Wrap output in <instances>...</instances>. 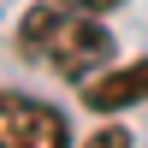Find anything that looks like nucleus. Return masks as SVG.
Masks as SVG:
<instances>
[{
    "label": "nucleus",
    "mask_w": 148,
    "mask_h": 148,
    "mask_svg": "<svg viewBox=\"0 0 148 148\" xmlns=\"http://www.w3.org/2000/svg\"><path fill=\"white\" fill-rule=\"evenodd\" d=\"M18 47L30 59H42L53 77L65 83H89L101 65H113V36H107L101 12H83L71 0H47V6H30L18 24Z\"/></svg>",
    "instance_id": "f257e3e1"
},
{
    "label": "nucleus",
    "mask_w": 148,
    "mask_h": 148,
    "mask_svg": "<svg viewBox=\"0 0 148 148\" xmlns=\"http://www.w3.org/2000/svg\"><path fill=\"white\" fill-rule=\"evenodd\" d=\"M0 148H71L65 113L36 95H6L0 89Z\"/></svg>",
    "instance_id": "f03ea898"
},
{
    "label": "nucleus",
    "mask_w": 148,
    "mask_h": 148,
    "mask_svg": "<svg viewBox=\"0 0 148 148\" xmlns=\"http://www.w3.org/2000/svg\"><path fill=\"white\" fill-rule=\"evenodd\" d=\"M83 89V107L89 113H125V107L148 101V59H130V65H101Z\"/></svg>",
    "instance_id": "7ed1b4c3"
},
{
    "label": "nucleus",
    "mask_w": 148,
    "mask_h": 148,
    "mask_svg": "<svg viewBox=\"0 0 148 148\" xmlns=\"http://www.w3.org/2000/svg\"><path fill=\"white\" fill-rule=\"evenodd\" d=\"M83 148H130V130H119V125H107V130H95Z\"/></svg>",
    "instance_id": "20e7f679"
},
{
    "label": "nucleus",
    "mask_w": 148,
    "mask_h": 148,
    "mask_svg": "<svg viewBox=\"0 0 148 148\" xmlns=\"http://www.w3.org/2000/svg\"><path fill=\"white\" fill-rule=\"evenodd\" d=\"M71 6H83V12H101V18H107V12L119 6V0H71Z\"/></svg>",
    "instance_id": "39448f33"
}]
</instances>
